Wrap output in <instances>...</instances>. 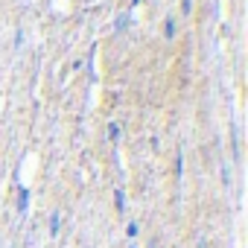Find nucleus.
Masks as SVG:
<instances>
[{"instance_id":"nucleus-1","label":"nucleus","mask_w":248,"mask_h":248,"mask_svg":"<svg viewBox=\"0 0 248 248\" xmlns=\"http://www.w3.org/2000/svg\"><path fill=\"white\" fill-rule=\"evenodd\" d=\"M27 204H30V193H27V187H21V190H18V210L24 213Z\"/></svg>"},{"instance_id":"nucleus-2","label":"nucleus","mask_w":248,"mask_h":248,"mask_svg":"<svg viewBox=\"0 0 248 248\" xmlns=\"http://www.w3.org/2000/svg\"><path fill=\"white\" fill-rule=\"evenodd\" d=\"M126 27H129V15H120V18H117V24H114V30H117V32H123Z\"/></svg>"},{"instance_id":"nucleus-3","label":"nucleus","mask_w":248,"mask_h":248,"mask_svg":"<svg viewBox=\"0 0 248 248\" xmlns=\"http://www.w3.org/2000/svg\"><path fill=\"white\" fill-rule=\"evenodd\" d=\"M114 202H117V210L126 207V196H123V190H117V193H114Z\"/></svg>"},{"instance_id":"nucleus-4","label":"nucleus","mask_w":248,"mask_h":248,"mask_svg":"<svg viewBox=\"0 0 248 248\" xmlns=\"http://www.w3.org/2000/svg\"><path fill=\"white\" fill-rule=\"evenodd\" d=\"M50 233H53V236L59 233V213H53V216H50Z\"/></svg>"},{"instance_id":"nucleus-5","label":"nucleus","mask_w":248,"mask_h":248,"mask_svg":"<svg viewBox=\"0 0 248 248\" xmlns=\"http://www.w3.org/2000/svg\"><path fill=\"white\" fill-rule=\"evenodd\" d=\"M164 32H167V38H172V35H175V21H172V18L167 21V30H164Z\"/></svg>"},{"instance_id":"nucleus-6","label":"nucleus","mask_w":248,"mask_h":248,"mask_svg":"<svg viewBox=\"0 0 248 248\" xmlns=\"http://www.w3.org/2000/svg\"><path fill=\"white\" fill-rule=\"evenodd\" d=\"M126 233H129V236H138V225H135V222H132V225H129V228H126Z\"/></svg>"},{"instance_id":"nucleus-7","label":"nucleus","mask_w":248,"mask_h":248,"mask_svg":"<svg viewBox=\"0 0 248 248\" xmlns=\"http://www.w3.org/2000/svg\"><path fill=\"white\" fill-rule=\"evenodd\" d=\"M190 6H193V0H184V12H190Z\"/></svg>"},{"instance_id":"nucleus-8","label":"nucleus","mask_w":248,"mask_h":248,"mask_svg":"<svg viewBox=\"0 0 248 248\" xmlns=\"http://www.w3.org/2000/svg\"><path fill=\"white\" fill-rule=\"evenodd\" d=\"M132 248H135V245H132Z\"/></svg>"}]
</instances>
